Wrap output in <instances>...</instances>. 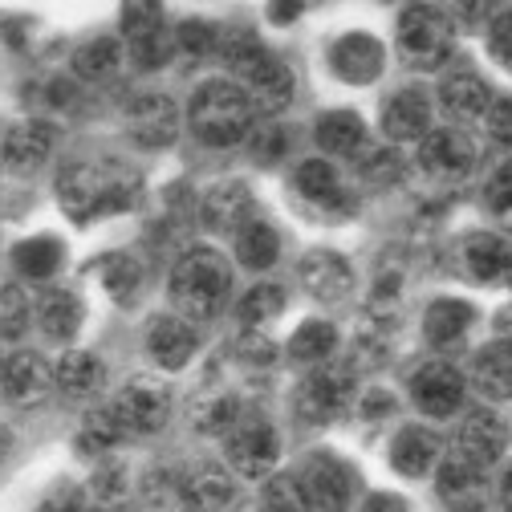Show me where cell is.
I'll return each mask as SVG.
<instances>
[{
	"label": "cell",
	"instance_id": "50",
	"mask_svg": "<svg viewBox=\"0 0 512 512\" xmlns=\"http://www.w3.org/2000/svg\"><path fill=\"white\" fill-rule=\"evenodd\" d=\"M358 512H407V500L395 492H370Z\"/></svg>",
	"mask_w": 512,
	"mask_h": 512
},
{
	"label": "cell",
	"instance_id": "14",
	"mask_svg": "<svg viewBox=\"0 0 512 512\" xmlns=\"http://www.w3.org/2000/svg\"><path fill=\"white\" fill-rule=\"evenodd\" d=\"M126 135L143 151H167L179 139V106L167 94H139L126 106Z\"/></svg>",
	"mask_w": 512,
	"mask_h": 512
},
{
	"label": "cell",
	"instance_id": "8",
	"mask_svg": "<svg viewBox=\"0 0 512 512\" xmlns=\"http://www.w3.org/2000/svg\"><path fill=\"white\" fill-rule=\"evenodd\" d=\"M122 45L139 70H163L175 53V29L159 5H126L122 9Z\"/></svg>",
	"mask_w": 512,
	"mask_h": 512
},
{
	"label": "cell",
	"instance_id": "42",
	"mask_svg": "<svg viewBox=\"0 0 512 512\" xmlns=\"http://www.w3.org/2000/svg\"><path fill=\"white\" fill-rule=\"evenodd\" d=\"M220 37H224V29L216 21H208V17H187V21L175 25V49L187 53V57L220 53Z\"/></svg>",
	"mask_w": 512,
	"mask_h": 512
},
{
	"label": "cell",
	"instance_id": "10",
	"mask_svg": "<svg viewBox=\"0 0 512 512\" xmlns=\"http://www.w3.org/2000/svg\"><path fill=\"white\" fill-rule=\"evenodd\" d=\"M224 456L236 476L265 480V476H273V468L281 460V435L269 419H240L224 435Z\"/></svg>",
	"mask_w": 512,
	"mask_h": 512
},
{
	"label": "cell",
	"instance_id": "26",
	"mask_svg": "<svg viewBox=\"0 0 512 512\" xmlns=\"http://www.w3.org/2000/svg\"><path fill=\"white\" fill-rule=\"evenodd\" d=\"M232 500H236V480H232V472H224L216 464H204L179 480L183 512H224Z\"/></svg>",
	"mask_w": 512,
	"mask_h": 512
},
{
	"label": "cell",
	"instance_id": "6",
	"mask_svg": "<svg viewBox=\"0 0 512 512\" xmlns=\"http://www.w3.org/2000/svg\"><path fill=\"white\" fill-rule=\"evenodd\" d=\"M354 403V370L346 362H322L305 370V378L293 391V415L305 427H326L338 415H346Z\"/></svg>",
	"mask_w": 512,
	"mask_h": 512
},
{
	"label": "cell",
	"instance_id": "19",
	"mask_svg": "<svg viewBox=\"0 0 512 512\" xmlns=\"http://www.w3.org/2000/svg\"><path fill=\"white\" fill-rule=\"evenodd\" d=\"M57 131L41 118H25L5 131V143H0V163H5L13 175H37L49 155H53Z\"/></svg>",
	"mask_w": 512,
	"mask_h": 512
},
{
	"label": "cell",
	"instance_id": "41",
	"mask_svg": "<svg viewBox=\"0 0 512 512\" xmlns=\"http://www.w3.org/2000/svg\"><path fill=\"white\" fill-rule=\"evenodd\" d=\"M261 512H313L297 472H273L261 488Z\"/></svg>",
	"mask_w": 512,
	"mask_h": 512
},
{
	"label": "cell",
	"instance_id": "49",
	"mask_svg": "<svg viewBox=\"0 0 512 512\" xmlns=\"http://www.w3.org/2000/svg\"><path fill=\"white\" fill-rule=\"evenodd\" d=\"M33 512H90V500H86V492L74 488V484H57Z\"/></svg>",
	"mask_w": 512,
	"mask_h": 512
},
{
	"label": "cell",
	"instance_id": "4",
	"mask_svg": "<svg viewBox=\"0 0 512 512\" xmlns=\"http://www.w3.org/2000/svg\"><path fill=\"white\" fill-rule=\"evenodd\" d=\"M187 126L204 147L224 151V147L248 143V135L256 131V110H252L248 94L236 82L212 78V82H204L196 94H191Z\"/></svg>",
	"mask_w": 512,
	"mask_h": 512
},
{
	"label": "cell",
	"instance_id": "23",
	"mask_svg": "<svg viewBox=\"0 0 512 512\" xmlns=\"http://www.w3.org/2000/svg\"><path fill=\"white\" fill-rule=\"evenodd\" d=\"M504 443H508V431H504V419L496 411H472L464 415L460 423V435H456V456L476 464V468H492L500 456H504Z\"/></svg>",
	"mask_w": 512,
	"mask_h": 512
},
{
	"label": "cell",
	"instance_id": "54",
	"mask_svg": "<svg viewBox=\"0 0 512 512\" xmlns=\"http://www.w3.org/2000/svg\"><path fill=\"white\" fill-rule=\"evenodd\" d=\"M269 17H273L277 25H285V21H293V17H301V9H297V5H289V9H285V5H277V9H269Z\"/></svg>",
	"mask_w": 512,
	"mask_h": 512
},
{
	"label": "cell",
	"instance_id": "21",
	"mask_svg": "<svg viewBox=\"0 0 512 512\" xmlns=\"http://www.w3.org/2000/svg\"><path fill=\"white\" fill-rule=\"evenodd\" d=\"M435 492L443 500L447 512H484L488 508V480L484 468L452 456V460H439L435 468Z\"/></svg>",
	"mask_w": 512,
	"mask_h": 512
},
{
	"label": "cell",
	"instance_id": "28",
	"mask_svg": "<svg viewBox=\"0 0 512 512\" xmlns=\"http://www.w3.org/2000/svg\"><path fill=\"white\" fill-rule=\"evenodd\" d=\"M391 468L407 480H419L427 472L439 468V435L419 427V423H407L395 431L391 439Z\"/></svg>",
	"mask_w": 512,
	"mask_h": 512
},
{
	"label": "cell",
	"instance_id": "47",
	"mask_svg": "<svg viewBox=\"0 0 512 512\" xmlns=\"http://www.w3.org/2000/svg\"><path fill=\"white\" fill-rule=\"evenodd\" d=\"M484 204H488L492 212H512V159L500 163V167L492 171V179L484 183Z\"/></svg>",
	"mask_w": 512,
	"mask_h": 512
},
{
	"label": "cell",
	"instance_id": "53",
	"mask_svg": "<svg viewBox=\"0 0 512 512\" xmlns=\"http://www.w3.org/2000/svg\"><path fill=\"white\" fill-rule=\"evenodd\" d=\"M500 504H504V512H512V468L500 476Z\"/></svg>",
	"mask_w": 512,
	"mask_h": 512
},
{
	"label": "cell",
	"instance_id": "30",
	"mask_svg": "<svg viewBox=\"0 0 512 512\" xmlns=\"http://www.w3.org/2000/svg\"><path fill=\"white\" fill-rule=\"evenodd\" d=\"M317 147L326 155H338V159H358L366 147H370V131L358 110H330L317 118Z\"/></svg>",
	"mask_w": 512,
	"mask_h": 512
},
{
	"label": "cell",
	"instance_id": "33",
	"mask_svg": "<svg viewBox=\"0 0 512 512\" xmlns=\"http://www.w3.org/2000/svg\"><path fill=\"white\" fill-rule=\"evenodd\" d=\"M334 350H338V330H334V322H322V317H309V322H301V326L293 330L289 346H285L289 362H297V366H305V370L330 362Z\"/></svg>",
	"mask_w": 512,
	"mask_h": 512
},
{
	"label": "cell",
	"instance_id": "34",
	"mask_svg": "<svg viewBox=\"0 0 512 512\" xmlns=\"http://www.w3.org/2000/svg\"><path fill=\"white\" fill-rule=\"evenodd\" d=\"M13 265L25 281H53L66 265V244L57 236H29L13 248Z\"/></svg>",
	"mask_w": 512,
	"mask_h": 512
},
{
	"label": "cell",
	"instance_id": "29",
	"mask_svg": "<svg viewBox=\"0 0 512 512\" xmlns=\"http://www.w3.org/2000/svg\"><path fill=\"white\" fill-rule=\"evenodd\" d=\"M37 326L49 342L70 346L78 338V330L86 326V305L74 289H45V297L37 301Z\"/></svg>",
	"mask_w": 512,
	"mask_h": 512
},
{
	"label": "cell",
	"instance_id": "16",
	"mask_svg": "<svg viewBox=\"0 0 512 512\" xmlns=\"http://www.w3.org/2000/svg\"><path fill=\"white\" fill-rule=\"evenodd\" d=\"M53 391H57L53 366L37 350H21V354L5 358V370H0V395H5L13 407H41Z\"/></svg>",
	"mask_w": 512,
	"mask_h": 512
},
{
	"label": "cell",
	"instance_id": "25",
	"mask_svg": "<svg viewBox=\"0 0 512 512\" xmlns=\"http://www.w3.org/2000/svg\"><path fill=\"white\" fill-rule=\"evenodd\" d=\"M492 98H496L492 86L472 66H452V70L439 78V102H443V110L452 114V118H464V122L484 118L488 106H492Z\"/></svg>",
	"mask_w": 512,
	"mask_h": 512
},
{
	"label": "cell",
	"instance_id": "48",
	"mask_svg": "<svg viewBox=\"0 0 512 512\" xmlns=\"http://www.w3.org/2000/svg\"><path fill=\"white\" fill-rule=\"evenodd\" d=\"M248 143H252V155L261 163H277L281 151L289 147V135L281 131V126H256V131L248 135Z\"/></svg>",
	"mask_w": 512,
	"mask_h": 512
},
{
	"label": "cell",
	"instance_id": "9",
	"mask_svg": "<svg viewBox=\"0 0 512 512\" xmlns=\"http://www.w3.org/2000/svg\"><path fill=\"white\" fill-rule=\"evenodd\" d=\"M110 411L122 423L126 439H131V435H155L171 419V387H167V382H159V378L139 374V378H131L110 399Z\"/></svg>",
	"mask_w": 512,
	"mask_h": 512
},
{
	"label": "cell",
	"instance_id": "51",
	"mask_svg": "<svg viewBox=\"0 0 512 512\" xmlns=\"http://www.w3.org/2000/svg\"><path fill=\"white\" fill-rule=\"evenodd\" d=\"M358 411H362L366 419H382V415H391V411H395V399H391V395H382V391H374V395H366V399L358 403Z\"/></svg>",
	"mask_w": 512,
	"mask_h": 512
},
{
	"label": "cell",
	"instance_id": "39",
	"mask_svg": "<svg viewBox=\"0 0 512 512\" xmlns=\"http://www.w3.org/2000/svg\"><path fill=\"white\" fill-rule=\"evenodd\" d=\"M122 439H126V431H122V423L114 419V411H110V403H106V407H94V411L82 419L78 452H82V456H106L110 447H118Z\"/></svg>",
	"mask_w": 512,
	"mask_h": 512
},
{
	"label": "cell",
	"instance_id": "5",
	"mask_svg": "<svg viewBox=\"0 0 512 512\" xmlns=\"http://www.w3.org/2000/svg\"><path fill=\"white\" fill-rule=\"evenodd\" d=\"M452 45H456V21L443 9H435V5L403 9L399 29H395V49H399L403 66H411L419 74L443 70L447 61H452Z\"/></svg>",
	"mask_w": 512,
	"mask_h": 512
},
{
	"label": "cell",
	"instance_id": "13",
	"mask_svg": "<svg viewBox=\"0 0 512 512\" xmlns=\"http://www.w3.org/2000/svg\"><path fill=\"white\" fill-rule=\"evenodd\" d=\"M297 285L322 305H338L354 293V269L334 248H309L297 261Z\"/></svg>",
	"mask_w": 512,
	"mask_h": 512
},
{
	"label": "cell",
	"instance_id": "32",
	"mask_svg": "<svg viewBox=\"0 0 512 512\" xmlns=\"http://www.w3.org/2000/svg\"><path fill=\"white\" fill-rule=\"evenodd\" d=\"M236 261L244 265V269H252V273H265V269H273L277 261H281V236H277V228L269 224V220H248L236 236Z\"/></svg>",
	"mask_w": 512,
	"mask_h": 512
},
{
	"label": "cell",
	"instance_id": "36",
	"mask_svg": "<svg viewBox=\"0 0 512 512\" xmlns=\"http://www.w3.org/2000/svg\"><path fill=\"white\" fill-rule=\"evenodd\" d=\"M472 378L488 399H512V354L504 346H488L472 362Z\"/></svg>",
	"mask_w": 512,
	"mask_h": 512
},
{
	"label": "cell",
	"instance_id": "35",
	"mask_svg": "<svg viewBox=\"0 0 512 512\" xmlns=\"http://www.w3.org/2000/svg\"><path fill=\"white\" fill-rule=\"evenodd\" d=\"M122 66V45L114 37H94V41H82L70 57V70L78 82H106L114 78Z\"/></svg>",
	"mask_w": 512,
	"mask_h": 512
},
{
	"label": "cell",
	"instance_id": "24",
	"mask_svg": "<svg viewBox=\"0 0 512 512\" xmlns=\"http://www.w3.org/2000/svg\"><path fill=\"white\" fill-rule=\"evenodd\" d=\"M200 350V334L191 322H183L179 313H163L147 326V354L163 366V370H183Z\"/></svg>",
	"mask_w": 512,
	"mask_h": 512
},
{
	"label": "cell",
	"instance_id": "22",
	"mask_svg": "<svg viewBox=\"0 0 512 512\" xmlns=\"http://www.w3.org/2000/svg\"><path fill=\"white\" fill-rule=\"evenodd\" d=\"M382 135L391 143H423L431 135V98L419 86L395 90L382 102Z\"/></svg>",
	"mask_w": 512,
	"mask_h": 512
},
{
	"label": "cell",
	"instance_id": "44",
	"mask_svg": "<svg viewBox=\"0 0 512 512\" xmlns=\"http://www.w3.org/2000/svg\"><path fill=\"white\" fill-rule=\"evenodd\" d=\"M488 53L496 66L512 70V9H504L488 21Z\"/></svg>",
	"mask_w": 512,
	"mask_h": 512
},
{
	"label": "cell",
	"instance_id": "45",
	"mask_svg": "<svg viewBox=\"0 0 512 512\" xmlns=\"http://www.w3.org/2000/svg\"><path fill=\"white\" fill-rule=\"evenodd\" d=\"M236 358H240L244 366H269V362L277 358V346L269 342L265 330H244V334L236 338Z\"/></svg>",
	"mask_w": 512,
	"mask_h": 512
},
{
	"label": "cell",
	"instance_id": "38",
	"mask_svg": "<svg viewBox=\"0 0 512 512\" xmlns=\"http://www.w3.org/2000/svg\"><path fill=\"white\" fill-rule=\"evenodd\" d=\"M285 313V289L273 285V281H261V285H252L240 305H236V317L244 322V330H265L269 322H277V317Z\"/></svg>",
	"mask_w": 512,
	"mask_h": 512
},
{
	"label": "cell",
	"instance_id": "52",
	"mask_svg": "<svg viewBox=\"0 0 512 512\" xmlns=\"http://www.w3.org/2000/svg\"><path fill=\"white\" fill-rule=\"evenodd\" d=\"M13 447H17V435L9 431V423H0V464L13 456Z\"/></svg>",
	"mask_w": 512,
	"mask_h": 512
},
{
	"label": "cell",
	"instance_id": "43",
	"mask_svg": "<svg viewBox=\"0 0 512 512\" xmlns=\"http://www.w3.org/2000/svg\"><path fill=\"white\" fill-rule=\"evenodd\" d=\"M354 163H358L362 179H370V183H387V179H395V175H399V155H395V151H387V147H366Z\"/></svg>",
	"mask_w": 512,
	"mask_h": 512
},
{
	"label": "cell",
	"instance_id": "11",
	"mask_svg": "<svg viewBox=\"0 0 512 512\" xmlns=\"http://www.w3.org/2000/svg\"><path fill=\"white\" fill-rule=\"evenodd\" d=\"M297 480L313 512H346L354 500V468L334 452H309Z\"/></svg>",
	"mask_w": 512,
	"mask_h": 512
},
{
	"label": "cell",
	"instance_id": "3",
	"mask_svg": "<svg viewBox=\"0 0 512 512\" xmlns=\"http://www.w3.org/2000/svg\"><path fill=\"white\" fill-rule=\"evenodd\" d=\"M220 53L232 66V78L236 86L248 94L252 110L261 114H281L289 102H293V90H297V78L285 61L265 49L256 37H244V33H224L220 37Z\"/></svg>",
	"mask_w": 512,
	"mask_h": 512
},
{
	"label": "cell",
	"instance_id": "1",
	"mask_svg": "<svg viewBox=\"0 0 512 512\" xmlns=\"http://www.w3.org/2000/svg\"><path fill=\"white\" fill-rule=\"evenodd\" d=\"M143 196V183L135 171L114 163H70L57 175V204L74 224H90L114 212L135 208Z\"/></svg>",
	"mask_w": 512,
	"mask_h": 512
},
{
	"label": "cell",
	"instance_id": "7",
	"mask_svg": "<svg viewBox=\"0 0 512 512\" xmlns=\"http://www.w3.org/2000/svg\"><path fill=\"white\" fill-rule=\"evenodd\" d=\"M293 196L305 212L317 220H346L358 212L354 191L342 183L338 167L330 159H305L293 167Z\"/></svg>",
	"mask_w": 512,
	"mask_h": 512
},
{
	"label": "cell",
	"instance_id": "15",
	"mask_svg": "<svg viewBox=\"0 0 512 512\" xmlns=\"http://www.w3.org/2000/svg\"><path fill=\"white\" fill-rule=\"evenodd\" d=\"M382 66H387V49L366 29H350L330 45V70L346 86H370L378 82Z\"/></svg>",
	"mask_w": 512,
	"mask_h": 512
},
{
	"label": "cell",
	"instance_id": "31",
	"mask_svg": "<svg viewBox=\"0 0 512 512\" xmlns=\"http://www.w3.org/2000/svg\"><path fill=\"white\" fill-rule=\"evenodd\" d=\"M53 382L66 399H94L106 387V362L90 350H66L53 366Z\"/></svg>",
	"mask_w": 512,
	"mask_h": 512
},
{
	"label": "cell",
	"instance_id": "27",
	"mask_svg": "<svg viewBox=\"0 0 512 512\" xmlns=\"http://www.w3.org/2000/svg\"><path fill=\"white\" fill-rule=\"evenodd\" d=\"M476 326V309L460 297H435L423 313V338L435 350H452L468 338V330Z\"/></svg>",
	"mask_w": 512,
	"mask_h": 512
},
{
	"label": "cell",
	"instance_id": "18",
	"mask_svg": "<svg viewBox=\"0 0 512 512\" xmlns=\"http://www.w3.org/2000/svg\"><path fill=\"white\" fill-rule=\"evenodd\" d=\"M460 269L476 285H512V244L496 232H468L456 248Z\"/></svg>",
	"mask_w": 512,
	"mask_h": 512
},
{
	"label": "cell",
	"instance_id": "37",
	"mask_svg": "<svg viewBox=\"0 0 512 512\" xmlns=\"http://www.w3.org/2000/svg\"><path fill=\"white\" fill-rule=\"evenodd\" d=\"M98 281L102 289L126 305V301H135V293L143 289V265L135 261L131 252H114V256H102V265H98Z\"/></svg>",
	"mask_w": 512,
	"mask_h": 512
},
{
	"label": "cell",
	"instance_id": "17",
	"mask_svg": "<svg viewBox=\"0 0 512 512\" xmlns=\"http://www.w3.org/2000/svg\"><path fill=\"white\" fill-rule=\"evenodd\" d=\"M248 220H256V200L244 179L212 183L200 200V224L216 236H236Z\"/></svg>",
	"mask_w": 512,
	"mask_h": 512
},
{
	"label": "cell",
	"instance_id": "2",
	"mask_svg": "<svg viewBox=\"0 0 512 512\" xmlns=\"http://www.w3.org/2000/svg\"><path fill=\"white\" fill-rule=\"evenodd\" d=\"M228 293H232V265L216 248L196 244L171 265L167 297H171V309L191 326L212 322V317L224 309Z\"/></svg>",
	"mask_w": 512,
	"mask_h": 512
},
{
	"label": "cell",
	"instance_id": "40",
	"mask_svg": "<svg viewBox=\"0 0 512 512\" xmlns=\"http://www.w3.org/2000/svg\"><path fill=\"white\" fill-rule=\"evenodd\" d=\"M33 317H37V305L25 293V285L9 281L5 289H0V338H5V342H21L29 334Z\"/></svg>",
	"mask_w": 512,
	"mask_h": 512
},
{
	"label": "cell",
	"instance_id": "12",
	"mask_svg": "<svg viewBox=\"0 0 512 512\" xmlns=\"http://www.w3.org/2000/svg\"><path fill=\"white\" fill-rule=\"evenodd\" d=\"M464 395H468V378L447 358H431L411 374V403L431 419L456 415L464 407Z\"/></svg>",
	"mask_w": 512,
	"mask_h": 512
},
{
	"label": "cell",
	"instance_id": "20",
	"mask_svg": "<svg viewBox=\"0 0 512 512\" xmlns=\"http://www.w3.org/2000/svg\"><path fill=\"white\" fill-rule=\"evenodd\" d=\"M472 163H476V151H472L468 135L464 131H452V126H439V131L431 126V135L419 143V167L431 179H439V183L464 179L472 171Z\"/></svg>",
	"mask_w": 512,
	"mask_h": 512
},
{
	"label": "cell",
	"instance_id": "46",
	"mask_svg": "<svg viewBox=\"0 0 512 512\" xmlns=\"http://www.w3.org/2000/svg\"><path fill=\"white\" fill-rule=\"evenodd\" d=\"M484 126H488V139L500 143V147H512V94H496L488 114H484Z\"/></svg>",
	"mask_w": 512,
	"mask_h": 512
}]
</instances>
